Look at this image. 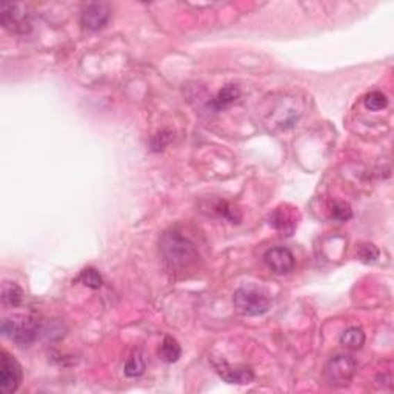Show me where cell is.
<instances>
[{
    "instance_id": "8",
    "label": "cell",
    "mask_w": 394,
    "mask_h": 394,
    "mask_svg": "<svg viewBox=\"0 0 394 394\" xmlns=\"http://www.w3.org/2000/svg\"><path fill=\"white\" fill-rule=\"evenodd\" d=\"M111 17V10L106 3H90L82 11L81 24L88 31H99L108 24Z\"/></svg>"
},
{
    "instance_id": "15",
    "label": "cell",
    "mask_w": 394,
    "mask_h": 394,
    "mask_svg": "<svg viewBox=\"0 0 394 394\" xmlns=\"http://www.w3.org/2000/svg\"><path fill=\"white\" fill-rule=\"evenodd\" d=\"M145 367H147V362H145V359H143L142 353H139V351H136L134 354H131L130 359L126 361L124 371H125L126 377H139V376L143 375V371H145Z\"/></svg>"
},
{
    "instance_id": "3",
    "label": "cell",
    "mask_w": 394,
    "mask_h": 394,
    "mask_svg": "<svg viewBox=\"0 0 394 394\" xmlns=\"http://www.w3.org/2000/svg\"><path fill=\"white\" fill-rule=\"evenodd\" d=\"M357 371V362L351 354L331 356L325 363L324 377L331 386H347Z\"/></svg>"
},
{
    "instance_id": "11",
    "label": "cell",
    "mask_w": 394,
    "mask_h": 394,
    "mask_svg": "<svg viewBox=\"0 0 394 394\" xmlns=\"http://www.w3.org/2000/svg\"><path fill=\"white\" fill-rule=\"evenodd\" d=\"M239 97H240V90L236 87V85H225V87L217 92L216 99L213 100V108L216 111L225 110L227 106L234 104Z\"/></svg>"
},
{
    "instance_id": "12",
    "label": "cell",
    "mask_w": 394,
    "mask_h": 394,
    "mask_svg": "<svg viewBox=\"0 0 394 394\" xmlns=\"http://www.w3.org/2000/svg\"><path fill=\"white\" fill-rule=\"evenodd\" d=\"M159 356H161L162 361L168 362V363H174V362L181 359L182 348H181V345H179V342L174 338L167 336V338L163 339L161 348H159Z\"/></svg>"
},
{
    "instance_id": "17",
    "label": "cell",
    "mask_w": 394,
    "mask_h": 394,
    "mask_svg": "<svg viewBox=\"0 0 394 394\" xmlns=\"http://www.w3.org/2000/svg\"><path fill=\"white\" fill-rule=\"evenodd\" d=\"M79 281H81L85 286H88V288H92V290L100 288L104 284L102 276H100L99 271L95 268H85L81 273V276H79Z\"/></svg>"
},
{
    "instance_id": "1",
    "label": "cell",
    "mask_w": 394,
    "mask_h": 394,
    "mask_svg": "<svg viewBox=\"0 0 394 394\" xmlns=\"http://www.w3.org/2000/svg\"><path fill=\"white\" fill-rule=\"evenodd\" d=\"M161 253L168 271L173 274H185L199 261V253L195 245L176 231L162 236Z\"/></svg>"
},
{
    "instance_id": "14",
    "label": "cell",
    "mask_w": 394,
    "mask_h": 394,
    "mask_svg": "<svg viewBox=\"0 0 394 394\" xmlns=\"http://www.w3.org/2000/svg\"><path fill=\"white\" fill-rule=\"evenodd\" d=\"M24 291L17 284L3 282L2 285V304L5 306H19L22 302Z\"/></svg>"
},
{
    "instance_id": "18",
    "label": "cell",
    "mask_w": 394,
    "mask_h": 394,
    "mask_svg": "<svg viewBox=\"0 0 394 394\" xmlns=\"http://www.w3.org/2000/svg\"><path fill=\"white\" fill-rule=\"evenodd\" d=\"M331 217L338 222H347L353 217V210L347 202H334L331 206Z\"/></svg>"
},
{
    "instance_id": "5",
    "label": "cell",
    "mask_w": 394,
    "mask_h": 394,
    "mask_svg": "<svg viewBox=\"0 0 394 394\" xmlns=\"http://www.w3.org/2000/svg\"><path fill=\"white\" fill-rule=\"evenodd\" d=\"M0 20L5 30L13 34H26L31 30V17L24 5L5 3L0 8Z\"/></svg>"
},
{
    "instance_id": "13",
    "label": "cell",
    "mask_w": 394,
    "mask_h": 394,
    "mask_svg": "<svg viewBox=\"0 0 394 394\" xmlns=\"http://www.w3.org/2000/svg\"><path fill=\"white\" fill-rule=\"evenodd\" d=\"M340 343L348 350H361L365 343V333L362 328L350 327L340 334Z\"/></svg>"
},
{
    "instance_id": "2",
    "label": "cell",
    "mask_w": 394,
    "mask_h": 394,
    "mask_svg": "<svg viewBox=\"0 0 394 394\" xmlns=\"http://www.w3.org/2000/svg\"><path fill=\"white\" fill-rule=\"evenodd\" d=\"M42 333V324L33 316H13L2 322V334L19 347H28Z\"/></svg>"
},
{
    "instance_id": "10",
    "label": "cell",
    "mask_w": 394,
    "mask_h": 394,
    "mask_svg": "<svg viewBox=\"0 0 394 394\" xmlns=\"http://www.w3.org/2000/svg\"><path fill=\"white\" fill-rule=\"evenodd\" d=\"M270 225H273L276 230L284 233L285 236H291L297 227L296 210L288 205L279 206L270 216Z\"/></svg>"
},
{
    "instance_id": "7",
    "label": "cell",
    "mask_w": 394,
    "mask_h": 394,
    "mask_svg": "<svg viewBox=\"0 0 394 394\" xmlns=\"http://www.w3.org/2000/svg\"><path fill=\"white\" fill-rule=\"evenodd\" d=\"M265 263L276 274H288L296 267V259L288 248L274 247L265 253Z\"/></svg>"
},
{
    "instance_id": "19",
    "label": "cell",
    "mask_w": 394,
    "mask_h": 394,
    "mask_svg": "<svg viewBox=\"0 0 394 394\" xmlns=\"http://www.w3.org/2000/svg\"><path fill=\"white\" fill-rule=\"evenodd\" d=\"M379 249L372 243H365L359 248V257L361 261L365 263H372L376 259H379Z\"/></svg>"
},
{
    "instance_id": "16",
    "label": "cell",
    "mask_w": 394,
    "mask_h": 394,
    "mask_svg": "<svg viewBox=\"0 0 394 394\" xmlns=\"http://www.w3.org/2000/svg\"><path fill=\"white\" fill-rule=\"evenodd\" d=\"M365 106L371 111H381L386 105H388V99L384 95L382 91H371L365 96Z\"/></svg>"
},
{
    "instance_id": "9",
    "label": "cell",
    "mask_w": 394,
    "mask_h": 394,
    "mask_svg": "<svg viewBox=\"0 0 394 394\" xmlns=\"http://www.w3.org/2000/svg\"><path fill=\"white\" fill-rule=\"evenodd\" d=\"M217 375L228 384H249L254 381V372L247 367H231L225 359H213Z\"/></svg>"
},
{
    "instance_id": "6",
    "label": "cell",
    "mask_w": 394,
    "mask_h": 394,
    "mask_svg": "<svg viewBox=\"0 0 394 394\" xmlns=\"http://www.w3.org/2000/svg\"><path fill=\"white\" fill-rule=\"evenodd\" d=\"M22 379L24 371L20 363L10 353L2 351V357H0V393H16L22 384Z\"/></svg>"
},
{
    "instance_id": "4",
    "label": "cell",
    "mask_w": 394,
    "mask_h": 394,
    "mask_svg": "<svg viewBox=\"0 0 394 394\" xmlns=\"http://www.w3.org/2000/svg\"><path fill=\"white\" fill-rule=\"evenodd\" d=\"M233 302L238 311L245 314V316H261L270 308L268 296L262 290L252 288V286H243V288L236 290Z\"/></svg>"
}]
</instances>
